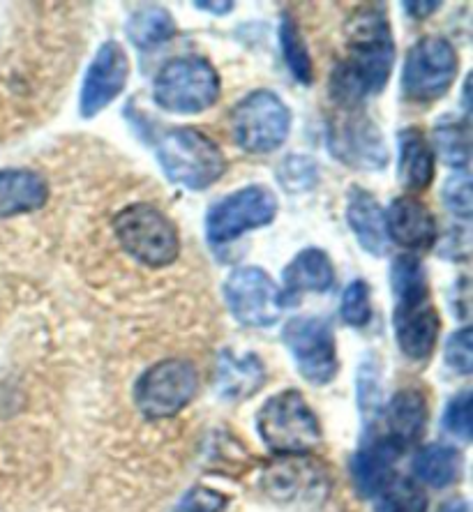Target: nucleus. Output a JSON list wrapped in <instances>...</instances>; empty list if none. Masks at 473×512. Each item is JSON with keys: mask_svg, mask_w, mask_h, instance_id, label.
<instances>
[{"mask_svg": "<svg viewBox=\"0 0 473 512\" xmlns=\"http://www.w3.org/2000/svg\"><path fill=\"white\" fill-rule=\"evenodd\" d=\"M393 328L397 346H400L404 356L411 360H427L432 356L434 346H437L441 319L430 300L395 305Z\"/></svg>", "mask_w": 473, "mask_h": 512, "instance_id": "17", "label": "nucleus"}, {"mask_svg": "<svg viewBox=\"0 0 473 512\" xmlns=\"http://www.w3.org/2000/svg\"><path fill=\"white\" fill-rule=\"evenodd\" d=\"M114 233L125 254L148 268H167L180 256L178 227L150 203H132L114 217Z\"/></svg>", "mask_w": 473, "mask_h": 512, "instance_id": "4", "label": "nucleus"}, {"mask_svg": "<svg viewBox=\"0 0 473 512\" xmlns=\"http://www.w3.org/2000/svg\"><path fill=\"white\" fill-rule=\"evenodd\" d=\"M261 489L284 506L312 508L328 499L330 478L324 466L307 455H287L261 473Z\"/></svg>", "mask_w": 473, "mask_h": 512, "instance_id": "12", "label": "nucleus"}, {"mask_svg": "<svg viewBox=\"0 0 473 512\" xmlns=\"http://www.w3.org/2000/svg\"><path fill=\"white\" fill-rule=\"evenodd\" d=\"M444 427L460 441H471V393H460L450 399L444 411Z\"/></svg>", "mask_w": 473, "mask_h": 512, "instance_id": "34", "label": "nucleus"}, {"mask_svg": "<svg viewBox=\"0 0 473 512\" xmlns=\"http://www.w3.org/2000/svg\"><path fill=\"white\" fill-rule=\"evenodd\" d=\"M397 148H400V160H397L400 185L416 194L425 192L437 173V155H434L430 141L416 127H407L397 134Z\"/></svg>", "mask_w": 473, "mask_h": 512, "instance_id": "21", "label": "nucleus"}, {"mask_svg": "<svg viewBox=\"0 0 473 512\" xmlns=\"http://www.w3.org/2000/svg\"><path fill=\"white\" fill-rule=\"evenodd\" d=\"M460 56L441 35H425L411 44L402 67V93L414 104H432L453 88Z\"/></svg>", "mask_w": 473, "mask_h": 512, "instance_id": "6", "label": "nucleus"}, {"mask_svg": "<svg viewBox=\"0 0 473 512\" xmlns=\"http://www.w3.org/2000/svg\"><path fill=\"white\" fill-rule=\"evenodd\" d=\"M220 90V74L206 58L180 56L157 72L153 100L169 114L197 116L220 100Z\"/></svg>", "mask_w": 473, "mask_h": 512, "instance_id": "3", "label": "nucleus"}, {"mask_svg": "<svg viewBox=\"0 0 473 512\" xmlns=\"http://www.w3.org/2000/svg\"><path fill=\"white\" fill-rule=\"evenodd\" d=\"M282 282V305L296 303L305 293H326L333 289L335 266L324 250L307 247L289 261V266L282 273Z\"/></svg>", "mask_w": 473, "mask_h": 512, "instance_id": "18", "label": "nucleus"}, {"mask_svg": "<svg viewBox=\"0 0 473 512\" xmlns=\"http://www.w3.org/2000/svg\"><path fill=\"white\" fill-rule=\"evenodd\" d=\"M277 183L284 187V192L303 194L310 192L319 183V167L312 157L305 155H289L280 162L275 171Z\"/></svg>", "mask_w": 473, "mask_h": 512, "instance_id": "30", "label": "nucleus"}, {"mask_svg": "<svg viewBox=\"0 0 473 512\" xmlns=\"http://www.w3.org/2000/svg\"><path fill=\"white\" fill-rule=\"evenodd\" d=\"M266 383V367L257 353L222 351L217 360V393L229 402L257 395Z\"/></svg>", "mask_w": 473, "mask_h": 512, "instance_id": "20", "label": "nucleus"}, {"mask_svg": "<svg viewBox=\"0 0 473 512\" xmlns=\"http://www.w3.org/2000/svg\"><path fill=\"white\" fill-rule=\"evenodd\" d=\"M427 423V402L425 395L416 388H404L390 399L386 409L388 436L407 450L423 434Z\"/></svg>", "mask_w": 473, "mask_h": 512, "instance_id": "23", "label": "nucleus"}, {"mask_svg": "<svg viewBox=\"0 0 473 512\" xmlns=\"http://www.w3.org/2000/svg\"><path fill=\"white\" fill-rule=\"evenodd\" d=\"M342 321L351 328H365L372 321V296L370 284L363 280H354L342 293L340 303Z\"/></svg>", "mask_w": 473, "mask_h": 512, "instance_id": "31", "label": "nucleus"}, {"mask_svg": "<svg viewBox=\"0 0 473 512\" xmlns=\"http://www.w3.org/2000/svg\"><path fill=\"white\" fill-rule=\"evenodd\" d=\"M441 201L444 206L460 220H471L473 213V197H471V176L467 169L455 171L453 176H448L441 190Z\"/></svg>", "mask_w": 473, "mask_h": 512, "instance_id": "32", "label": "nucleus"}, {"mask_svg": "<svg viewBox=\"0 0 473 512\" xmlns=\"http://www.w3.org/2000/svg\"><path fill=\"white\" fill-rule=\"evenodd\" d=\"M446 365L457 374H471L473 370V333L469 326L457 330V333L450 335L444 351Z\"/></svg>", "mask_w": 473, "mask_h": 512, "instance_id": "33", "label": "nucleus"}, {"mask_svg": "<svg viewBox=\"0 0 473 512\" xmlns=\"http://www.w3.org/2000/svg\"><path fill=\"white\" fill-rule=\"evenodd\" d=\"M462 466V455L455 448L441 446V443L425 446L414 459L416 478L437 489L455 485L462 476Z\"/></svg>", "mask_w": 473, "mask_h": 512, "instance_id": "26", "label": "nucleus"}, {"mask_svg": "<svg viewBox=\"0 0 473 512\" xmlns=\"http://www.w3.org/2000/svg\"><path fill=\"white\" fill-rule=\"evenodd\" d=\"M157 162L169 183L187 190H208L227 171L222 148L194 127H174L157 143Z\"/></svg>", "mask_w": 473, "mask_h": 512, "instance_id": "2", "label": "nucleus"}, {"mask_svg": "<svg viewBox=\"0 0 473 512\" xmlns=\"http://www.w3.org/2000/svg\"><path fill=\"white\" fill-rule=\"evenodd\" d=\"M229 499L215 489L194 487L178 501L174 512H222L227 508Z\"/></svg>", "mask_w": 473, "mask_h": 512, "instance_id": "36", "label": "nucleus"}, {"mask_svg": "<svg viewBox=\"0 0 473 512\" xmlns=\"http://www.w3.org/2000/svg\"><path fill=\"white\" fill-rule=\"evenodd\" d=\"M395 65V42L386 10L365 5L347 24L344 58L330 74V97L340 109H363L365 100L384 93Z\"/></svg>", "mask_w": 473, "mask_h": 512, "instance_id": "1", "label": "nucleus"}, {"mask_svg": "<svg viewBox=\"0 0 473 512\" xmlns=\"http://www.w3.org/2000/svg\"><path fill=\"white\" fill-rule=\"evenodd\" d=\"M377 496H379L377 512H425L427 510V494L423 492V487L407 476H395L393 473Z\"/></svg>", "mask_w": 473, "mask_h": 512, "instance_id": "29", "label": "nucleus"}, {"mask_svg": "<svg viewBox=\"0 0 473 512\" xmlns=\"http://www.w3.org/2000/svg\"><path fill=\"white\" fill-rule=\"evenodd\" d=\"M390 289H393L395 305L423 303L430 300V282L423 261L414 254H402L390 263Z\"/></svg>", "mask_w": 473, "mask_h": 512, "instance_id": "27", "label": "nucleus"}, {"mask_svg": "<svg viewBox=\"0 0 473 512\" xmlns=\"http://www.w3.org/2000/svg\"><path fill=\"white\" fill-rule=\"evenodd\" d=\"M280 203L266 185H247L215 201L206 215L210 245H229L247 231L264 229L275 222Z\"/></svg>", "mask_w": 473, "mask_h": 512, "instance_id": "8", "label": "nucleus"}, {"mask_svg": "<svg viewBox=\"0 0 473 512\" xmlns=\"http://www.w3.org/2000/svg\"><path fill=\"white\" fill-rule=\"evenodd\" d=\"M127 40L139 51H155L162 44H167L178 35V24L164 7H141L127 19L125 26Z\"/></svg>", "mask_w": 473, "mask_h": 512, "instance_id": "24", "label": "nucleus"}, {"mask_svg": "<svg viewBox=\"0 0 473 512\" xmlns=\"http://www.w3.org/2000/svg\"><path fill=\"white\" fill-rule=\"evenodd\" d=\"M402 453L404 448L388 434L374 432L372 427L367 429L365 439L354 455V464H351V476H354L358 494L365 499L377 496L393 476V466Z\"/></svg>", "mask_w": 473, "mask_h": 512, "instance_id": "15", "label": "nucleus"}, {"mask_svg": "<svg viewBox=\"0 0 473 512\" xmlns=\"http://www.w3.org/2000/svg\"><path fill=\"white\" fill-rule=\"evenodd\" d=\"M49 201V185L30 169H0V220L42 210Z\"/></svg>", "mask_w": 473, "mask_h": 512, "instance_id": "22", "label": "nucleus"}, {"mask_svg": "<svg viewBox=\"0 0 473 512\" xmlns=\"http://www.w3.org/2000/svg\"><path fill=\"white\" fill-rule=\"evenodd\" d=\"M282 340L296 360L298 372L312 386H326L335 379L337 344L330 323L321 316H296L284 326Z\"/></svg>", "mask_w": 473, "mask_h": 512, "instance_id": "13", "label": "nucleus"}, {"mask_svg": "<svg viewBox=\"0 0 473 512\" xmlns=\"http://www.w3.org/2000/svg\"><path fill=\"white\" fill-rule=\"evenodd\" d=\"M224 300L234 319L247 328H270L282 316V293L264 268L243 266L224 282Z\"/></svg>", "mask_w": 473, "mask_h": 512, "instance_id": "11", "label": "nucleus"}, {"mask_svg": "<svg viewBox=\"0 0 473 512\" xmlns=\"http://www.w3.org/2000/svg\"><path fill=\"white\" fill-rule=\"evenodd\" d=\"M291 132V111L273 90L259 88L245 95L231 111V134L238 148L268 155L284 146Z\"/></svg>", "mask_w": 473, "mask_h": 512, "instance_id": "7", "label": "nucleus"}, {"mask_svg": "<svg viewBox=\"0 0 473 512\" xmlns=\"http://www.w3.org/2000/svg\"><path fill=\"white\" fill-rule=\"evenodd\" d=\"M439 512H469V503L464 499H453L448 501L446 506H441Z\"/></svg>", "mask_w": 473, "mask_h": 512, "instance_id": "39", "label": "nucleus"}, {"mask_svg": "<svg viewBox=\"0 0 473 512\" xmlns=\"http://www.w3.org/2000/svg\"><path fill=\"white\" fill-rule=\"evenodd\" d=\"M127 79H130V58L123 44L116 40L104 42L86 70L79 95V114L84 118L102 114L111 102L118 100L127 86Z\"/></svg>", "mask_w": 473, "mask_h": 512, "instance_id": "14", "label": "nucleus"}, {"mask_svg": "<svg viewBox=\"0 0 473 512\" xmlns=\"http://www.w3.org/2000/svg\"><path fill=\"white\" fill-rule=\"evenodd\" d=\"M347 224L356 236V243L370 256H384L388 252L386 210L381 208L372 192L363 187H351L347 197Z\"/></svg>", "mask_w": 473, "mask_h": 512, "instance_id": "19", "label": "nucleus"}, {"mask_svg": "<svg viewBox=\"0 0 473 512\" xmlns=\"http://www.w3.org/2000/svg\"><path fill=\"white\" fill-rule=\"evenodd\" d=\"M194 10H204L208 14H220V17H224V14L234 10V3H206V0H199V3H194Z\"/></svg>", "mask_w": 473, "mask_h": 512, "instance_id": "38", "label": "nucleus"}, {"mask_svg": "<svg viewBox=\"0 0 473 512\" xmlns=\"http://www.w3.org/2000/svg\"><path fill=\"white\" fill-rule=\"evenodd\" d=\"M199 374L187 360H162L141 374L134 386V404L148 420L174 418L197 395Z\"/></svg>", "mask_w": 473, "mask_h": 512, "instance_id": "9", "label": "nucleus"}, {"mask_svg": "<svg viewBox=\"0 0 473 512\" xmlns=\"http://www.w3.org/2000/svg\"><path fill=\"white\" fill-rule=\"evenodd\" d=\"M434 155H439V160L453 167L455 171L467 169L471 160V125L469 118L464 116H441L434 125V139H432Z\"/></svg>", "mask_w": 473, "mask_h": 512, "instance_id": "25", "label": "nucleus"}, {"mask_svg": "<svg viewBox=\"0 0 473 512\" xmlns=\"http://www.w3.org/2000/svg\"><path fill=\"white\" fill-rule=\"evenodd\" d=\"M280 47L284 63L294 74V79L300 81L303 86H310L314 81V67H312V56L307 51V42L303 33H300L298 21L291 17V14H282L280 21Z\"/></svg>", "mask_w": 473, "mask_h": 512, "instance_id": "28", "label": "nucleus"}, {"mask_svg": "<svg viewBox=\"0 0 473 512\" xmlns=\"http://www.w3.org/2000/svg\"><path fill=\"white\" fill-rule=\"evenodd\" d=\"M328 150L337 162L356 171H381L390 160L384 132L365 109H340L330 118Z\"/></svg>", "mask_w": 473, "mask_h": 512, "instance_id": "10", "label": "nucleus"}, {"mask_svg": "<svg viewBox=\"0 0 473 512\" xmlns=\"http://www.w3.org/2000/svg\"><path fill=\"white\" fill-rule=\"evenodd\" d=\"M402 7H404V10H407L409 17L427 19V17H432V14L439 10L441 3H439V0H437V3H434V0H432V3H404Z\"/></svg>", "mask_w": 473, "mask_h": 512, "instance_id": "37", "label": "nucleus"}, {"mask_svg": "<svg viewBox=\"0 0 473 512\" xmlns=\"http://www.w3.org/2000/svg\"><path fill=\"white\" fill-rule=\"evenodd\" d=\"M358 399H360V411H365L367 416L379 411L381 406V386H379V370L372 360H365V365L360 367L358 374Z\"/></svg>", "mask_w": 473, "mask_h": 512, "instance_id": "35", "label": "nucleus"}, {"mask_svg": "<svg viewBox=\"0 0 473 512\" xmlns=\"http://www.w3.org/2000/svg\"><path fill=\"white\" fill-rule=\"evenodd\" d=\"M386 236L402 250L420 252L437 243L439 227L432 210L416 197H397L386 210Z\"/></svg>", "mask_w": 473, "mask_h": 512, "instance_id": "16", "label": "nucleus"}, {"mask_svg": "<svg viewBox=\"0 0 473 512\" xmlns=\"http://www.w3.org/2000/svg\"><path fill=\"white\" fill-rule=\"evenodd\" d=\"M257 432L277 457L307 455L321 443V425L298 390H284L257 413Z\"/></svg>", "mask_w": 473, "mask_h": 512, "instance_id": "5", "label": "nucleus"}]
</instances>
